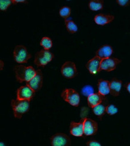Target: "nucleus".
<instances>
[{
	"instance_id": "dca6fc26",
	"label": "nucleus",
	"mask_w": 130,
	"mask_h": 146,
	"mask_svg": "<svg viewBox=\"0 0 130 146\" xmlns=\"http://www.w3.org/2000/svg\"><path fill=\"white\" fill-rule=\"evenodd\" d=\"M122 87V82L117 78H113L110 82V93L114 96H117Z\"/></svg>"
},
{
	"instance_id": "f3484780",
	"label": "nucleus",
	"mask_w": 130,
	"mask_h": 146,
	"mask_svg": "<svg viewBox=\"0 0 130 146\" xmlns=\"http://www.w3.org/2000/svg\"><path fill=\"white\" fill-rule=\"evenodd\" d=\"M114 18V16L112 15L98 14L94 17V21L99 25H105L112 22Z\"/></svg>"
},
{
	"instance_id": "4468645a",
	"label": "nucleus",
	"mask_w": 130,
	"mask_h": 146,
	"mask_svg": "<svg viewBox=\"0 0 130 146\" xmlns=\"http://www.w3.org/2000/svg\"><path fill=\"white\" fill-rule=\"evenodd\" d=\"M104 100V96L99 93L93 94L88 97V104L89 107L94 108V107L101 104Z\"/></svg>"
},
{
	"instance_id": "a211bd4d",
	"label": "nucleus",
	"mask_w": 130,
	"mask_h": 146,
	"mask_svg": "<svg viewBox=\"0 0 130 146\" xmlns=\"http://www.w3.org/2000/svg\"><path fill=\"white\" fill-rule=\"evenodd\" d=\"M98 93L105 96L110 93V82L100 79L98 83Z\"/></svg>"
},
{
	"instance_id": "c756f323",
	"label": "nucleus",
	"mask_w": 130,
	"mask_h": 146,
	"mask_svg": "<svg viewBox=\"0 0 130 146\" xmlns=\"http://www.w3.org/2000/svg\"><path fill=\"white\" fill-rule=\"evenodd\" d=\"M127 89L129 92V93L130 94V83H129L127 84Z\"/></svg>"
},
{
	"instance_id": "1a4fd4ad",
	"label": "nucleus",
	"mask_w": 130,
	"mask_h": 146,
	"mask_svg": "<svg viewBox=\"0 0 130 146\" xmlns=\"http://www.w3.org/2000/svg\"><path fill=\"white\" fill-rule=\"evenodd\" d=\"M34 91L27 85L21 86L17 90V100L30 101L34 95Z\"/></svg>"
},
{
	"instance_id": "f03ea898",
	"label": "nucleus",
	"mask_w": 130,
	"mask_h": 146,
	"mask_svg": "<svg viewBox=\"0 0 130 146\" xmlns=\"http://www.w3.org/2000/svg\"><path fill=\"white\" fill-rule=\"evenodd\" d=\"M11 106L16 118L21 119L22 115L29 110V101L13 100L11 101Z\"/></svg>"
},
{
	"instance_id": "bb28decb",
	"label": "nucleus",
	"mask_w": 130,
	"mask_h": 146,
	"mask_svg": "<svg viewBox=\"0 0 130 146\" xmlns=\"http://www.w3.org/2000/svg\"><path fill=\"white\" fill-rule=\"evenodd\" d=\"M116 2L117 4L121 6H123V7L128 6L130 4V1H129V0H117Z\"/></svg>"
},
{
	"instance_id": "4be33fe9",
	"label": "nucleus",
	"mask_w": 130,
	"mask_h": 146,
	"mask_svg": "<svg viewBox=\"0 0 130 146\" xmlns=\"http://www.w3.org/2000/svg\"><path fill=\"white\" fill-rule=\"evenodd\" d=\"M59 15L63 17L65 20H67L69 18L71 14V9L67 6H64V7H61L59 10Z\"/></svg>"
},
{
	"instance_id": "6e6552de",
	"label": "nucleus",
	"mask_w": 130,
	"mask_h": 146,
	"mask_svg": "<svg viewBox=\"0 0 130 146\" xmlns=\"http://www.w3.org/2000/svg\"><path fill=\"white\" fill-rule=\"evenodd\" d=\"M43 84V74L41 70H37L35 76L30 81L27 82V85L30 88H31L34 92L39 91Z\"/></svg>"
},
{
	"instance_id": "6ab92c4d",
	"label": "nucleus",
	"mask_w": 130,
	"mask_h": 146,
	"mask_svg": "<svg viewBox=\"0 0 130 146\" xmlns=\"http://www.w3.org/2000/svg\"><path fill=\"white\" fill-rule=\"evenodd\" d=\"M106 107L107 106H105L104 104L101 103V104L92 108V110L94 113L97 115L99 118L101 119L105 113H106Z\"/></svg>"
},
{
	"instance_id": "5701e85b",
	"label": "nucleus",
	"mask_w": 130,
	"mask_h": 146,
	"mask_svg": "<svg viewBox=\"0 0 130 146\" xmlns=\"http://www.w3.org/2000/svg\"><path fill=\"white\" fill-rule=\"evenodd\" d=\"M40 45L45 48V50H49L52 47V41L51 39L48 37H43L41 41Z\"/></svg>"
},
{
	"instance_id": "393cba45",
	"label": "nucleus",
	"mask_w": 130,
	"mask_h": 146,
	"mask_svg": "<svg viewBox=\"0 0 130 146\" xmlns=\"http://www.w3.org/2000/svg\"><path fill=\"white\" fill-rule=\"evenodd\" d=\"M11 4L12 1H10V0H1L0 1V9L2 11H6Z\"/></svg>"
},
{
	"instance_id": "b1692460",
	"label": "nucleus",
	"mask_w": 130,
	"mask_h": 146,
	"mask_svg": "<svg viewBox=\"0 0 130 146\" xmlns=\"http://www.w3.org/2000/svg\"><path fill=\"white\" fill-rule=\"evenodd\" d=\"M82 93L83 95L86 96H89L91 95L94 94V89L91 86H89V85H87V86H85V87L83 88L82 90Z\"/></svg>"
},
{
	"instance_id": "aec40b11",
	"label": "nucleus",
	"mask_w": 130,
	"mask_h": 146,
	"mask_svg": "<svg viewBox=\"0 0 130 146\" xmlns=\"http://www.w3.org/2000/svg\"><path fill=\"white\" fill-rule=\"evenodd\" d=\"M103 4L102 0H91L89 3V7L91 10L98 11L103 9Z\"/></svg>"
},
{
	"instance_id": "9d476101",
	"label": "nucleus",
	"mask_w": 130,
	"mask_h": 146,
	"mask_svg": "<svg viewBox=\"0 0 130 146\" xmlns=\"http://www.w3.org/2000/svg\"><path fill=\"white\" fill-rule=\"evenodd\" d=\"M121 62V60L115 58H109L102 59L100 66V71L104 70L111 71L114 70L117 65Z\"/></svg>"
},
{
	"instance_id": "f257e3e1",
	"label": "nucleus",
	"mask_w": 130,
	"mask_h": 146,
	"mask_svg": "<svg viewBox=\"0 0 130 146\" xmlns=\"http://www.w3.org/2000/svg\"><path fill=\"white\" fill-rule=\"evenodd\" d=\"M17 81L19 83L29 82L35 76L36 72L32 66H25L24 65L15 66L14 68Z\"/></svg>"
},
{
	"instance_id": "cd10ccee",
	"label": "nucleus",
	"mask_w": 130,
	"mask_h": 146,
	"mask_svg": "<svg viewBox=\"0 0 130 146\" xmlns=\"http://www.w3.org/2000/svg\"><path fill=\"white\" fill-rule=\"evenodd\" d=\"M86 146H101V145L97 141H89L86 144Z\"/></svg>"
},
{
	"instance_id": "423d86ee",
	"label": "nucleus",
	"mask_w": 130,
	"mask_h": 146,
	"mask_svg": "<svg viewBox=\"0 0 130 146\" xmlns=\"http://www.w3.org/2000/svg\"><path fill=\"white\" fill-rule=\"evenodd\" d=\"M52 146H70V138L65 133H58L51 138Z\"/></svg>"
},
{
	"instance_id": "ddd939ff",
	"label": "nucleus",
	"mask_w": 130,
	"mask_h": 146,
	"mask_svg": "<svg viewBox=\"0 0 130 146\" xmlns=\"http://www.w3.org/2000/svg\"><path fill=\"white\" fill-rule=\"evenodd\" d=\"M102 59L98 56H95L89 60L86 64V68L92 74H96L97 73L100 71L101 63Z\"/></svg>"
},
{
	"instance_id": "f8f14e48",
	"label": "nucleus",
	"mask_w": 130,
	"mask_h": 146,
	"mask_svg": "<svg viewBox=\"0 0 130 146\" xmlns=\"http://www.w3.org/2000/svg\"><path fill=\"white\" fill-rule=\"evenodd\" d=\"M98 131V124L95 121L86 117L83 127V132L85 135H94Z\"/></svg>"
},
{
	"instance_id": "7ed1b4c3",
	"label": "nucleus",
	"mask_w": 130,
	"mask_h": 146,
	"mask_svg": "<svg viewBox=\"0 0 130 146\" xmlns=\"http://www.w3.org/2000/svg\"><path fill=\"white\" fill-rule=\"evenodd\" d=\"M54 55L48 50L41 49L35 54L34 64L37 66H45L50 62L53 58Z\"/></svg>"
},
{
	"instance_id": "0eeeda50",
	"label": "nucleus",
	"mask_w": 130,
	"mask_h": 146,
	"mask_svg": "<svg viewBox=\"0 0 130 146\" xmlns=\"http://www.w3.org/2000/svg\"><path fill=\"white\" fill-rule=\"evenodd\" d=\"M61 74L67 78H73L77 75L76 65L74 62L67 61L61 67Z\"/></svg>"
},
{
	"instance_id": "7c9ffc66",
	"label": "nucleus",
	"mask_w": 130,
	"mask_h": 146,
	"mask_svg": "<svg viewBox=\"0 0 130 146\" xmlns=\"http://www.w3.org/2000/svg\"><path fill=\"white\" fill-rule=\"evenodd\" d=\"M0 146H5V145L3 142H1V143H0Z\"/></svg>"
},
{
	"instance_id": "9b49d317",
	"label": "nucleus",
	"mask_w": 130,
	"mask_h": 146,
	"mask_svg": "<svg viewBox=\"0 0 130 146\" xmlns=\"http://www.w3.org/2000/svg\"><path fill=\"white\" fill-rule=\"evenodd\" d=\"M86 118V117H83L77 123L71 121L70 126V132L72 135L75 137H82L84 134L83 127Z\"/></svg>"
},
{
	"instance_id": "a878e982",
	"label": "nucleus",
	"mask_w": 130,
	"mask_h": 146,
	"mask_svg": "<svg viewBox=\"0 0 130 146\" xmlns=\"http://www.w3.org/2000/svg\"><path fill=\"white\" fill-rule=\"evenodd\" d=\"M117 111H118V110H117V107L113 104L109 105L106 107V113L109 115L115 114L117 113Z\"/></svg>"
},
{
	"instance_id": "412c9836",
	"label": "nucleus",
	"mask_w": 130,
	"mask_h": 146,
	"mask_svg": "<svg viewBox=\"0 0 130 146\" xmlns=\"http://www.w3.org/2000/svg\"><path fill=\"white\" fill-rule=\"evenodd\" d=\"M65 24L67 28V31H69V33L74 34L76 33L77 31V27L73 21L70 20V19H67L65 20Z\"/></svg>"
},
{
	"instance_id": "2eb2a0df",
	"label": "nucleus",
	"mask_w": 130,
	"mask_h": 146,
	"mask_svg": "<svg viewBox=\"0 0 130 146\" xmlns=\"http://www.w3.org/2000/svg\"><path fill=\"white\" fill-rule=\"evenodd\" d=\"M113 48L109 45H104L101 46L96 52V56L101 59H107L110 57L113 53Z\"/></svg>"
},
{
	"instance_id": "c85d7f7f",
	"label": "nucleus",
	"mask_w": 130,
	"mask_h": 146,
	"mask_svg": "<svg viewBox=\"0 0 130 146\" xmlns=\"http://www.w3.org/2000/svg\"><path fill=\"white\" fill-rule=\"evenodd\" d=\"M28 2L25 0H12L13 4H16L17 3H27Z\"/></svg>"
},
{
	"instance_id": "39448f33",
	"label": "nucleus",
	"mask_w": 130,
	"mask_h": 146,
	"mask_svg": "<svg viewBox=\"0 0 130 146\" xmlns=\"http://www.w3.org/2000/svg\"><path fill=\"white\" fill-rule=\"evenodd\" d=\"M62 98L64 101L73 106L77 107L80 103L79 94L73 89H65L61 94Z\"/></svg>"
},
{
	"instance_id": "20e7f679",
	"label": "nucleus",
	"mask_w": 130,
	"mask_h": 146,
	"mask_svg": "<svg viewBox=\"0 0 130 146\" xmlns=\"http://www.w3.org/2000/svg\"><path fill=\"white\" fill-rule=\"evenodd\" d=\"M13 58L17 63H27L28 60L31 58V54L26 47L22 45L16 46L13 51Z\"/></svg>"
}]
</instances>
